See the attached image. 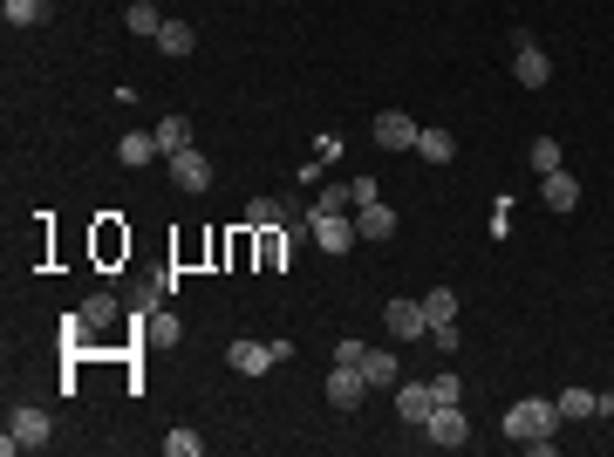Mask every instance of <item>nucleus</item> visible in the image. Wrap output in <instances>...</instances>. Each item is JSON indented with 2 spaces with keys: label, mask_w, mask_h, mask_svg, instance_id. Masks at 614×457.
I'll use <instances>...</instances> for the list:
<instances>
[{
  "label": "nucleus",
  "mask_w": 614,
  "mask_h": 457,
  "mask_svg": "<svg viewBox=\"0 0 614 457\" xmlns=\"http://www.w3.org/2000/svg\"><path fill=\"white\" fill-rule=\"evenodd\" d=\"M512 76H519V89H546L553 82V62L539 55L533 35H519V48H512Z\"/></svg>",
  "instance_id": "423d86ee"
},
{
  "label": "nucleus",
  "mask_w": 614,
  "mask_h": 457,
  "mask_svg": "<svg viewBox=\"0 0 614 457\" xmlns=\"http://www.w3.org/2000/svg\"><path fill=\"white\" fill-rule=\"evenodd\" d=\"M246 226L253 232H280L287 226V205H280V198H253V205H246Z\"/></svg>",
  "instance_id": "f3484780"
},
{
  "label": "nucleus",
  "mask_w": 614,
  "mask_h": 457,
  "mask_svg": "<svg viewBox=\"0 0 614 457\" xmlns=\"http://www.w3.org/2000/svg\"><path fill=\"white\" fill-rule=\"evenodd\" d=\"M553 430H560V403H546V396H526V403H512V410H505V437H512V444H526L533 457L553 451Z\"/></svg>",
  "instance_id": "f257e3e1"
},
{
  "label": "nucleus",
  "mask_w": 614,
  "mask_h": 457,
  "mask_svg": "<svg viewBox=\"0 0 614 457\" xmlns=\"http://www.w3.org/2000/svg\"><path fill=\"white\" fill-rule=\"evenodd\" d=\"M355 232H362V239H389V232H396V212L376 198V205H362V212H355Z\"/></svg>",
  "instance_id": "dca6fc26"
},
{
  "label": "nucleus",
  "mask_w": 614,
  "mask_h": 457,
  "mask_svg": "<svg viewBox=\"0 0 614 457\" xmlns=\"http://www.w3.org/2000/svg\"><path fill=\"white\" fill-rule=\"evenodd\" d=\"M123 21H130V35H144V41H157V28H164V14H157L151 0H130V7H123Z\"/></svg>",
  "instance_id": "a211bd4d"
},
{
  "label": "nucleus",
  "mask_w": 614,
  "mask_h": 457,
  "mask_svg": "<svg viewBox=\"0 0 614 457\" xmlns=\"http://www.w3.org/2000/svg\"><path fill=\"white\" fill-rule=\"evenodd\" d=\"M492 232H499V239L512 232V198H499V205H492Z\"/></svg>",
  "instance_id": "c756f323"
},
{
  "label": "nucleus",
  "mask_w": 614,
  "mask_h": 457,
  "mask_svg": "<svg viewBox=\"0 0 614 457\" xmlns=\"http://www.w3.org/2000/svg\"><path fill=\"white\" fill-rule=\"evenodd\" d=\"M116 157H123V164H151V157H164V151H157V137H151V130H130Z\"/></svg>",
  "instance_id": "5701e85b"
},
{
  "label": "nucleus",
  "mask_w": 614,
  "mask_h": 457,
  "mask_svg": "<svg viewBox=\"0 0 614 457\" xmlns=\"http://www.w3.org/2000/svg\"><path fill=\"white\" fill-rule=\"evenodd\" d=\"M151 137H157V151H164V157L192 151V123H185V116H164V123L151 130Z\"/></svg>",
  "instance_id": "2eb2a0df"
},
{
  "label": "nucleus",
  "mask_w": 614,
  "mask_h": 457,
  "mask_svg": "<svg viewBox=\"0 0 614 457\" xmlns=\"http://www.w3.org/2000/svg\"><path fill=\"white\" fill-rule=\"evenodd\" d=\"M437 403H464V382L458 376H437Z\"/></svg>",
  "instance_id": "c85d7f7f"
},
{
  "label": "nucleus",
  "mask_w": 614,
  "mask_h": 457,
  "mask_svg": "<svg viewBox=\"0 0 614 457\" xmlns=\"http://www.w3.org/2000/svg\"><path fill=\"white\" fill-rule=\"evenodd\" d=\"M362 396H369V376H362L355 362H335V369H328V403H335V410H355Z\"/></svg>",
  "instance_id": "0eeeda50"
},
{
  "label": "nucleus",
  "mask_w": 614,
  "mask_h": 457,
  "mask_svg": "<svg viewBox=\"0 0 614 457\" xmlns=\"http://www.w3.org/2000/svg\"><path fill=\"white\" fill-rule=\"evenodd\" d=\"M526 157H533V171H539V178H546V171H567V164H560V144H553V137H533V151H526Z\"/></svg>",
  "instance_id": "393cba45"
},
{
  "label": "nucleus",
  "mask_w": 614,
  "mask_h": 457,
  "mask_svg": "<svg viewBox=\"0 0 614 457\" xmlns=\"http://www.w3.org/2000/svg\"><path fill=\"white\" fill-rule=\"evenodd\" d=\"M383 321L396 328V342H417V335H430V314H423V301H389Z\"/></svg>",
  "instance_id": "f8f14e48"
},
{
  "label": "nucleus",
  "mask_w": 614,
  "mask_h": 457,
  "mask_svg": "<svg viewBox=\"0 0 614 457\" xmlns=\"http://www.w3.org/2000/svg\"><path fill=\"white\" fill-rule=\"evenodd\" d=\"M376 144H383V151H417V123H410V110H383L376 116Z\"/></svg>",
  "instance_id": "1a4fd4ad"
},
{
  "label": "nucleus",
  "mask_w": 614,
  "mask_h": 457,
  "mask_svg": "<svg viewBox=\"0 0 614 457\" xmlns=\"http://www.w3.org/2000/svg\"><path fill=\"white\" fill-rule=\"evenodd\" d=\"M157 48H164V55H192L198 35L185 28V21H164V28H157Z\"/></svg>",
  "instance_id": "412c9836"
},
{
  "label": "nucleus",
  "mask_w": 614,
  "mask_h": 457,
  "mask_svg": "<svg viewBox=\"0 0 614 457\" xmlns=\"http://www.w3.org/2000/svg\"><path fill=\"white\" fill-rule=\"evenodd\" d=\"M0 14H7V28H35V21H48V0H0Z\"/></svg>",
  "instance_id": "6ab92c4d"
},
{
  "label": "nucleus",
  "mask_w": 614,
  "mask_h": 457,
  "mask_svg": "<svg viewBox=\"0 0 614 457\" xmlns=\"http://www.w3.org/2000/svg\"><path fill=\"white\" fill-rule=\"evenodd\" d=\"M294 355V342H232V369L239 376H267L273 362H287Z\"/></svg>",
  "instance_id": "39448f33"
},
{
  "label": "nucleus",
  "mask_w": 614,
  "mask_h": 457,
  "mask_svg": "<svg viewBox=\"0 0 614 457\" xmlns=\"http://www.w3.org/2000/svg\"><path fill=\"white\" fill-rule=\"evenodd\" d=\"M307 232H314V246H321V253H348V246L362 239V232H355V219L328 212V205H314V212H307Z\"/></svg>",
  "instance_id": "f03ea898"
},
{
  "label": "nucleus",
  "mask_w": 614,
  "mask_h": 457,
  "mask_svg": "<svg viewBox=\"0 0 614 457\" xmlns=\"http://www.w3.org/2000/svg\"><path fill=\"white\" fill-rule=\"evenodd\" d=\"M376 198H383L376 178H355V185H348V205H355V212H362V205H376Z\"/></svg>",
  "instance_id": "cd10ccee"
},
{
  "label": "nucleus",
  "mask_w": 614,
  "mask_h": 457,
  "mask_svg": "<svg viewBox=\"0 0 614 457\" xmlns=\"http://www.w3.org/2000/svg\"><path fill=\"white\" fill-rule=\"evenodd\" d=\"M362 376H369V389H396V355L389 348H362Z\"/></svg>",
  "instance_id": "4468645a"
},
{
  "label": "nucleus",
  "mask_w": 614,
  "mask_h": 457,
  "mask_svg": "<svg viewBox=\"0 0 614 457\" xmlns=\"http://www.w3.org/2000/svg\"><path fill=\"white\" fill-rule=\"evenodd\" d=\"M423 437H430L437 451H464V444H471V423H464L458 403H437V410L423 417Z\"/></svg>",
  "instance_id": "7ed1b4c3"
},
{
  "label": "nucleus",
  "mask_w": 614,
  "mask_h": 457,
  "mask_svg": "<svg viewBox=\"0 0 614 457\" xmlns=\"http://www.w3.org/2000/svg\"><path fill=\"white\" fill-rule=\"evenodd\" d=\"M539 198H546V212H560V219H567V212H580L574 171H546V178H539Z\"/></svg>",
  "instance_id": "9d476101"
},
{
  "label": "nucleus",
  "mask_w": 614,
  "mask_h": 457,
  "mask_svg": "<svg viewBox=\"0 0 614 457\" xmlns=\"http://www.w3.org/2000/svg\"><path fill=\"white\" fill-rule=\"evenodd\" d=\"M171 178H178V191H192V198H198V191L212 185V157L198 151V144H192V151H178V157H171Z\"/></svg>",
  "instance_id": "6e6552de"
},
{
  "label": "nucleus",
  "mask_w": 614,
  "mask_h": 457,
  "mask_svg": "<svg viewBox=\"0 0 614 457\" xmlns=\"http://www.w3.org/2000/svg\"><path fill=\"white\" fill-rule=\"evenodd\" d=\"M0 444H7V457H14V451H41V444H48V410L21 403V410L7 417V437H0Z\"/></svg>",
  "instance_id": "20e7f679"
},
{
  "label": "nucleus",
  "mask_w": 614,
  "mask_h": 457,
  "mask_svg": "<svg viewBox=\"0 0 614 457\" xmlns=\"http://www.w3.org/2000/svg\"><path fill=\"white\" fill-rule=\"evenodd\" d=\"M144 335H151L157 348H171L178 335H185V328H178V314H151V321H144Z\"/></svg>",
  "instance_id": "a878e982"
},
{
  "label": "nucleus",
  "mask_w": 614,
  "mask_h": 457,
  "mask_svg": "<svg viewBox=\"0 0 614 457\" xmlns=\"http://www.w3.org/2000/svg\"><path fill=\"white\" fill-rule=\"evenodd\" d=\"M430 410H437V382H403V389H396V417H403V423H417V430H423Z\"/></svg>",
  "instance_id": "9b49d317"
},
{
  "label": "nucleus",
  "mask_w": 614,
  "mask_h": 457,
  "mask_svg": "<svg viewBox=\"0 0 614 457\" xmlns=\"http://www.w3.org/2000/svg\"><path fill=\"white\" fill-rule=\"evenodd\" d=\"M423 314H430V328L458 321V294H451V287H430V294H423Z\"/></svg>",
  "instance_id": "aec40b11"
},
{
  "label": "nucleus",
  "mask_w": 614,
  "mask_h": 457,
  "mask_svg": "<svg viewBox=\"0 0 614 457\" xmlns=\"http://www.w3.org/2000/svg\"><path fill=\"white\" fill-rule=\"evenodd\" d=\"M198 451H205L198 430H171V437H164V457H198Z\"/></svg>",
  "instance_id": "bb28decb"
},
{
  "label": "nucleus",
  "mask_w": 614,
  "mask_h": 457,
  "mask_svg": "<svg viewBox=\"0 0 614 457\" xmlns=\"http://www.w3.org/2000/svg\"><path fill=\"white\" fill-rule=\"evenodd\" d=\"M76 321H82V328H110V321H116V294H89Z\"/></svg>",
  "instance_id": "b1692460"
},
{
  "label": "nucleus",
  "mask_w": 614,
  "mask_h": 457,
  "mask_svg": "<svg viewBox=\"0 0 614 457\" xmlns=\"http://www.w3.org/2000/svg\"><path fill=\"white\" fill-rule=\"evenodd\" d=\"M560 417H574V423L614 417V396H594V389H560Z\"/></svg>",
  "instance_id": "ddd939ff"
},
{
  "label": "nucleus",
  "mask_w": 614,
  "mask_h": 457,
  "mask_svg": "<svg viewBox=\"0 0 614 457\" xmlns=\"http://www.w3.org/2000/svg\"><path fill=\"white\" fill-rule=\"evenodd\" d=\"M451 130H417V157H430V164H451Z\"/></svg>",
  "instance_id": "4be33fe9"
}]
</instances>
